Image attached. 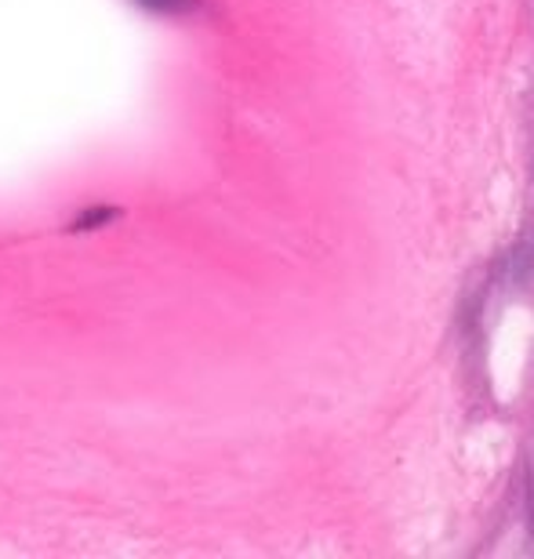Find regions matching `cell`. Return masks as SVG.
Returning a JSON list of instances; mask_svg holds the SVG:
<instances>
[{"mask_svg":"<svg viewBox=\"0 0 534 559\" xmlns=\"http://www.w3.org/2000/svg\"><path fill=\"white\" fill-rule=\"evenodd\" d=\"M146 11H168V15H182V11H189L197 4V0H139Z\"/></svg>","mask_w":534,"mask_h":559,"instance_id":"6da1fadb","label":"cell"}]
</instances>
